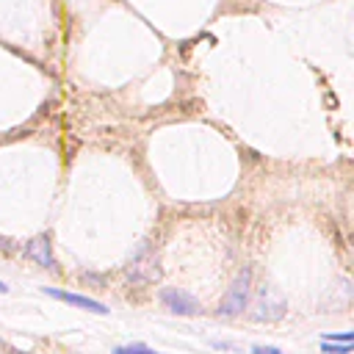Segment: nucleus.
<instances>
[{"instance_id": "f257e3e1", "label": "nucleus", "mask_w": 354, "mask_h": 354, "mask_svg": "<svg viewBox=\"0 0 354 354\" xmlns=\"http://www.w3.org/2000/svg\"><path fill=\"white\" fill-rule=\"evenodd\" d=\"M249 282H252V271L243 268V271L235 277V282L230 285V290H227V296L221 299V304H218V313H221V315H238V313L246 307Z\"/></svg>"}, {"instance_id": "f03ea898", "label": "nucleus", "mask_w": 354, "mask_h": 354, "mask_svg": "<svg viewBox=\"0 0 354 354\" xmlns=\"http://www.w3.org/2000/svg\"><path fill=\"white\" fill-rule=\"evenodd\" d=\"M160 301L166 304V310H171L177 315H196L199 313V301L191 293L180 290V288H163L160 290Z\"/></svg>"}, {"instance_id": "7ed1b4c3", "label": "nucleus", "mask_w": 354, "mask_h": 354, "mask_svg": "<svg viewBox=\"0 0 354 354\" xmlns=\"http://www.w3.org/2000/svg\"><path fill=\"white\" fill-rule=\"evenodd\" d=\"M282 313H285V299H282L274 288H263V290H260V299H257V313H254V318H257V321H277Z\"/></svg>"}, {"instance_id": "20e7f679", "label": "nucleus", "mask_w": 354, "mask_h": 354, "mask_svg": "<svg viewBox=\"0 0 354 354\" xmlns=\"http://www.w3.org/2000/svg\"><path fill=\"white\" fill-rule=\"evenodd\" d=\"M44 293H47V296H53V299H58V301H66V304H72V307H80V310L97 313V315H105V313H108V307H105L102 301L91 299V296H80V293H66V290H58V288H44Z\"/></svg>"}, {"instance_id": "39448f33", "label": "nucleus", "mask_w": 354, "mask_h": 354, "mask_svg": "<svg viewBox=\"0 0 354 354\" xmlns=\"http://www.w3.org/2000/svg\"><path fill=\"white\" fill-rule=\"evenodd\" d=\"M25 254H28L30 260H36L39 266H44V268H53V266H55V257H53V252H50V241H47L44 235H36V238L25 246Z\"/></svg>"}, {"instance_id": "423d86ee", "label": "nucleus", "mask_w": 354, "mask_h": 354, "mask_svg": "<svg viewBox=\"0 0 354 354\" xmlns=\"http://www.w3.org/2000/svg\"><path fill=\"white\" fill-rule=\"evenodd\" d=\"M113 354H160V351H155V348H149V346H144V343H130V346L113 348Z\"/></svg>"}, {"instance_id": "0eeeda50", "label": "nucleus", "mask_w": 354, "mask_h": 354, "mask_svg": "<svg viewBox=\"0 0 354 354\" xmlns=\"http://www.w3.org/2000/svg\"><path fill=\"white\" fill-rule=\"evenodd\" d=\"M324 354H348L351 351V343H321Z\"/></svg>"}, {"instance_id": "6e6552de", "label": "nucleus", "mask_w": 354, "mask_h": 354, "mask_svg": "<svg viewBox=\"0 0 354 354\" xmlns=\"http://www.w3.org/2000/svg\"><path fill=\"white\" fill-rule=\"evenodd\" d=\"M351 340H354L351 332H337V335L332 332V335H324L321 337V343H351Z\"/></svg>"}, {"instance_id": "1a4fd4ad", "label": "nucleus", "mask_w": 354, "mask_h": 354, "mask_svg": "<svg viewBox=\"0 0 354 354\" xmlns=\"http://www.w3.org/2000/svg\"><path fill=\"white\" fill-rule=\"evenodd\" d=\"M252 354H282L279 348H274V346H254L252 348Z\"/></svg>"}, {"instance_id": "9d476101", "label": "nucleus", "mask_w": 354, "mask_h": 354, "mask_svg": "<svg viewBox=\"0 0 354 354\" xmlns=\"http://www.w3.org/2000/svg\"><path fill=\"white\" fill-rule=\"evenodd\" d=\"M6 290H8V288H6V282H0V293H6Z\"/></svg>"}]
</instances>
